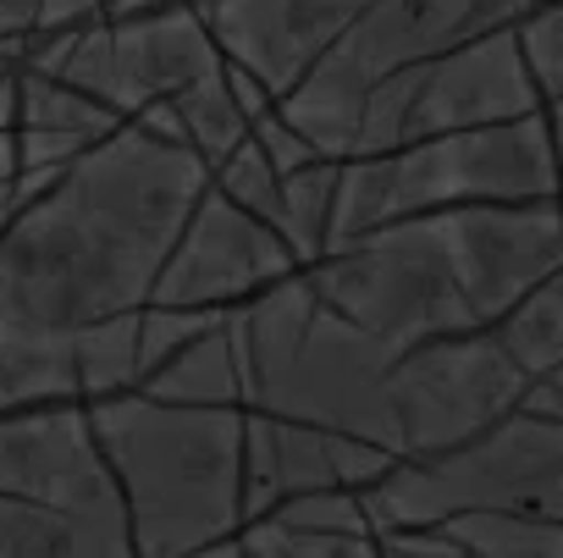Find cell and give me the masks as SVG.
<instances>
[{
  "instance_id": "obj_1",
  "label": "cell",
  "mask_w": 563,
  "mask_h": 558,
  "mask_svg": "<svg viewBox=\"0 0 563 558\" xmlns=\"http://www.w3.org/2000/svg\"><path fill=\"white\" fill-rule=\"evenodd\" d=\"M205 183L194 144L128 117L0 221V327L73 332L139 316Z\"/></svg>"
},
{
  "instance_id": "obj_19",
  "label": "cell",
  "mask_w": 563,
  "mask_h": 558,
  "mask_svg": "<svg viewBox=\"0 0 563 558\" xmlns=\"http://www.w3.org/2000/svg\"><path fill=\"white\" fill-rule=\"evenodd\" d=\"M139 387L155 393V398H172V404H243V376H238V354H232L227 321H216L210 332L183 343Z\"/></svg>"
},
{
  "instance_id": "obj_18",
  "label": "cell",
  "mask_w": 563,
  "mask_h": 558,
  "mask_svg": "<svg viewBox=\"0 0 563 558\" xmlns=\"http://www.w3.org/2000/svg\"><path fill=\"white\" fill-rule=\"evenodd\" d=\"M18 558H139L122 492L89 508H51V503L23 497Z\"/></svg>"
},
{
  "instance_id": "obj_6",
  "label": "cell",
  "mask_w": 563,
  "mask_h": 558,
  "mask_svg": "<svg viewBox=\"0 0 563 558\" xmlns=\"http://www.w3.org/2000/svg\"><path fill=\"white\" fill-rule=\"evenodd\" d=\"M305 271L332 310H343L354 327L382 338L393 354H404L426 338H442V332L481 327L459 288V276H453L442 210L382 221V227L327 249Z\"/></svg>"
},
{
  "instance_id": "obj_4",
  "label": "cell",
  "mask_w": 563,
  "mask_h": 558,
  "mask_svg": "<svg viewBox=\"0 0 563 558\" xmlns=\"http://www.w3.org/2000/svg\"><path fill=\"white\" fill-rule=\"evenodd\" d=\"M552 194H563V172L541 111L415 139L398 150H365L343 161L332 249L398 216H431L453 205H514Z\"/></svg>"
},
{
  "instance_id": "obj_34",
  "label": "cell",
  "mask_w": 563,
  "mask_h": 558,
  "mask_svg": "<svg viewBox=\"0 0 563 558\" xmlns=\"http://www.w3.org/2000/svg\"><path fill=\"white\" fill-rule=\"evenodd\" d=\"M12 188H18V144L12 133H0V216L12 210Z\"/></svg>"
},
{
  "instance_id": "obj_3",
  "label": "cell",
  "mask_w": 563,
  "mask_h": 558,
  "mask_svg": "<svg viewBox=\"0 0 563 558\" xmlns=\"http://www.w3.org/2000/svg\"><path fill=\"white\" fill-rule=\"evenodd\" d=\"M227 332L243 376V409L310 420L338 437L404 453L387 404V371L398 354L332 310L305 265L232 305Z\"/></svg>"
},
{
  "instance_id": "obj_5",
  "label": "cell",
  "mask_w": 563,
  "mask_h": 558,
  "mask_svg": "<svg viewBox=\"0 0 563 558\" xmlns=\"http://www.w3.org/2000/svg\"><path fill=\"white\" fill-rule=\"evenodd\" d=\"M365 514L371 530L442 525L453 514L563 519V420L508 409L459 448L393 459V470L365 486Z\"/></svg>"
},
{
  "instance_id": "obj_29",
  "label": "cell",
  "mask_w": 563,
  "mask_h": 558,
  "mask_svg": "<svg viewBox=\"0 0 563 558\" xmlns=\"http://www.w3.org/2000/svg\"><path fill=\"white\" fill-rule=\"evenodd\" d=\"M254 144L271 155V166H276L282 177L299 172L305 161H316V144H310L288 117H282V106H271V111H260V117H254Z\"/></svg>"
},
{
  "instance_id": "obj_25",
  "label": "cell",
  "mask_w": 563,
  "mask_h": 558,
  "mask_svg": "<svg viewBox=\"0 0 563 558\" xmlns=\"http://www.w3.org/2000/svg\"><path fill=\"white\" fill-rule=\"evenodd\" d=\"M210 183H216L232 205H243V210H254L260 221L276 227V210H282V172H276L271 155L254 144V133H249L227 161L210 166Z\"/></svg>"
},
{
  "instance_id": "obj_33",
  "label": "cell",
  "mask_w": 563,
  "mask_h": 558,
  "mask_svg": "<svg viewBox=\"0 0 563 558\" xmlns=\"http://www.w3.org/2000/svg\"><path fill=\"white\" fill-rule=\"evenodd\" d=\"M18 56L0 51V133H12V111H18Z\"/></svg>"
},
{
  "instance_id": "obj_36",
  "label": "cell",
  "mask_w": 563,
  "mask_h": 558,
  "mask_svg": "<svg viewBox=\"0 0 563 558\" xmlns=\"http://www.w3.org/2000/svg\"><path fill=\"white\" fill-rule=\"evenodd\" d=\"M558 205H563V194H558Z\"/></svg>"
},
{
  "instance_id": "obj_7",
  "label": "cell",
  "mask_w": 563,
  "mask_h": 558,
  "mask_svg": "<svg viewBox=\"0 0 563 558\" xmlns=\"http://www.w3.org/2000/svg\"><path fill=\"white\" fill-rule=\"evenodd\" d=\"M23 67L67 78V84L100 95L111 111L139 117V111L183 95L205 73H216L221 45H216V34L194 0H177V7L139 12V18L100 12L84 29L34 34L23 51Z\"/></svg>"
},
{
  "instance_id": "obj_13",
  "label": "cell",
  "mask_w": 563,
  "mask_h": 558,
  "mask_svg": "<svg viewBox=\"0 0 563 558\" xmlns=\"http://www.w3.org/2000/svg\"><path fill=\"white\" fill-rule=\"evenodd\" d=\"M393 459L398 453L376 442L338 437L310 420L243 409V525L316 486H371L393 470Z\"/></svg>"
},
{
  "instance_id": "obj_9",
  "label": "cell",
  "mask_w": 563,
  "mask_h": 558,
  "mask_svg": "<svg viewBox=\"0 0 563 558\" xmlns=\"http://www.w3.org/2000/svg\"><path fill=\"white\" fill-rule=\"evenodd\" d=\"M525 387H530L525 365L497 343L492 327L442 332L404 349L387 371V404L404 448L398 459L442 453L481 437L508 409H519Z\"/></svg>"
},
{
  "instance_id": "obj_12",
  "label": "cell",
  "mask_w": 563,
  "mask_h": 558,
  "mask_svg": "<svg viewBox=\"0 0 563 558\" xmlns=\"http://www.w3.org/2000/svg\"><path fill=\"white\" fill-rule=\"evenodd\" d=\"M122 387H139V316H111L73 332L0 327V415L95 404Z\"/></svg>"
},
{
  "instance_id": "obj_30",
  "label": "cell",
  "mask_w": 563,
  "mask_h": 558,
  "mask_svg": "<svg viewBox=\"0 0 563 558\" xmlns=\"http://www.w3.org/2000/svg\"><path fill=\"white\" fill-rule=\"evenodd\" d=\"M382 541V558H470L442 525H393V530H376Z\"/></svg>"
},
{
  "instance_id": "obj_11",
  "label": "cell",
  "mask_w": 563,
  "mask_h": 558,
  "mask_svg": "<svg viewBox=\"0 0 563 558\" xmlns=\"http://www.w3.org/2000/svg\"><path fill=\"white\" fill-rule=\"evenodd\" d=\"M453 276L481 327L503 321L530 299L552 271H563V205L514 199V205H453L442 210Z\"/></svg>"
},
{
  "instance_id": "obj_15",
  "label": "cell",
  "mask_w": 563,
  "mask_h": 558,
  "mask_svg": "<svg viewBox=\"0 0 563 558\" xmlns=\"http://www.w3.org/2000/svg\"><path fill=\"white\" fill-rule=\"evenodd\" d=\"M0 492L51 508H89L117 497V475L95 442L89 404H40L0 415Z\"/></svg>"
},
{
  "instance_id": "obj_10",
  "label": "cell",
  "mask_w": 563,
  "mask_h": 558,
  "mask_svg": "<svg viewBox=\"0 0 563 558\" xmlns=\"http://www.w3.org/2000/svg\"><path fill=\"white\" fill-rule=\"evenodd\" d=\"M288 271H299V254L288 249V238L271 221H260L254 210L232 205L216 183H205L194 216L183 221V232L161 265V283H155L150 305L232 310Z\"/></svg>"
},
{
  "instance_id": "obj_16",
  "label": "cell",
  "mask_w": 563,
  "mask_h": 558,
  "mask_svg": "<svg viewBox=\"0 0 563 558\" xmlns=\"http://www.w3.org/2000/svg\"><path fill=\"white\" fill-rule=\"evenodd\" d=\"M530 7H541V0H376L338 40V51L371 84H382L387 73H398L409 62H431L475 34L519 23Z\"/></svg>"
},
{
  "instance_id": "obj_26",
  "label": "cell",
  "mask_w": 563,
  "mask_h": 558,
  "mask_svg": "<svg viewBox=\"0 0 563 558\" xmlns=\"http://www.w3.org/2000/svg\"><path fill=\"white\" fill-rule=\"evenodd\" d=\"M519 51H525L541 106H558L563 100V0H541V7L519 18Z\"/></svg>"
},
{
  "instance_id": "obj_14",
  "label": "cell",
  "mask_w": 563,
  "mask_h": 558,
  "mask_svg": "<svg viewBox=\"0 0 563 558\" xmlns=\"http://www.w3.org/2000/svg\"><path fill=\"white\" fill-rule=\"evenodd\" d=\"M227 62L249 67L276 100L288 95L376 0H194Z\"/></svg>"
},
{
  "instance_id": "obj_17",
  "label": "cell",
  "mask_w": 563,
  "mask_h": 558,
  "mask_svg": "<svg viewBox=\"0 0 563 558\" xmlns=\"http://www.w3.org/2000/svg\"><path fill=\"white\" fill-rule=\"evenodd\" d=\"M128 117L111 111L100 95L18 67V111H12V144H18V172L29 166H67L100 139H111Z\"/></svg>"
},
{
  "instance_id": "obj_24",
  "label": "cell",
  "mask_w": 563,
  "mask_h": 558,
  "mask_svg": "<svg viewBox=\"0 0 563 558\" xmlns=\"http://www.w3.org/2000/svg\"><path fill=\"white\" fill-rule=\"evenodd\" d=\"M243 541L254 558H382L376 530H294L276 519H249Z\"/></svg>"
},
{
  "instance_id": "obj_28",
  "label": "cell",
  "mask_w": 563,
  "mask_h": 558,
  "mask_svg": "<svg viewBox=\"0 0 563 558\" xmlns=\"http://www.w3.org/2000/svg\"><path fill=\"white\" fill-rule=\"evenodd\" d=\"M265 519L294 525V530H371L365 486H316V492H299L288 503H276Z\"/></svg>"
},
{
  "instance_id": "obj_23",
  "label": "cell",
  "mask_w": 563,
  "mask_h": 558,
  "mask_svg": "<svg viewBox=\"0 0 563 558\" xmlns=\"http://www.w3.org/2000/svg\"><path fill=\"white\" fill-rule=\"evenodd\" d=\"M442 530L470 558H563V519L536 514H453Z\"/></svg>"
},
{
  "instance_id": "obj_35",
  "label": "cell",
  "mask_w": 563,
  "mask_h": 558,
  "mask_svg": "<svg viewBox=\"0 0 563 558\" xmlns=\"http://www.w3.org/2000/svg\"><path fill=\"white\" fill-rule=\"evenodd\" d=\"M7 216H12V210H7ZM7 216H0V221H7Z\"/></svg>"
},
{
  "instance_id": "obj_21",
  "label": "cell",
  "mask_w": 563,
  "mask_h": 558,
  "mask_svg": "<svg viewBox=\"0 0 563 558\" xmlns=\"http://www.w3.org/2000/svg\"><path fill=\"white\" fill-rule=\"evenodd\" d=\"M166 106H172V117H177L183 144H194L205 166L227 161V155L254 133L249 111L238 106V95H232V84H227V56H221L216 73H205L199 84H188L183 95H172Z\"/></svg>"
},
{
  "instance_id": "obj_22",
  "label": "cell",
  "mask_w": 563,
  "mask_h": 558,
  "mask_svg": "<svg viewBox=\"0 0 563 558\" xmlns=\"http://www.w3.org/2000/svg\"><path fill=\"white\" fill-rule=\"evenodd\" d=\"M492 332L525 365V376L558 371L563 365V271H552L530 299H519L503 321H492Z\"/></svg>"
},
{
  "instance_id": "obj_32",
  "label": "cell",
  "mask_w": 563,
  "mask_h": 558,
  "mask_svg": "<svg viewBox=\"0 0 563 558\" xmlns=\"http://www.w3.org/2000/svg\"><path fill=\"white\" fill-rule=\"evenodd\" d=\"M519 409H530V415H547V420H563V365H558V371H541V376H530V387H525Z\"/></svg>"
},
{
  "instance_id": "obj_20",
  "label": "cell",
  "mask_w": 563,
  "mask_h": 558,
  "mask_svg": "<svg viewBox=\"0 0 563 558\" xmlns=\"http://www.w3.org/2000/svg\"><path fill=\"white\" fill-rule=\"evenodd\" d=\"M338 177L343 161L316 155L299 172L282 177V210H276V232L288 238V249L299 254V265H316L332 249V210H338Z\"/></svg>"
},
{
  "instance_id": "obj_8",
  "label": "cell",
  "mask_w": 563,
  "mask_h": 558,
  "mask_svg": "<svg viewBox=\"0 0 563 558\" xmlns=\"http://www.w3.org/2000/svg\"><path fill=\"white\" fill-rule=\"evenodd\" d=\"M530 111H541V95H536L525 51H519V23H508V29L475 34L431 62H409V67L387 73L365 100L354 155L398 150L415 139L464 133V128H486V122H508V117H530Z\"/></svg>"
},
{
  "instance_id": "obj_27",
  "label": "cell",
  "mask_w": 563,
  "mask_h": 558,
  "mask_svg": "<svg viewBox=\"0 0 563 558\" xmlns=\"http://www.w3.org/2000/svg\"><path fill=\"white\" fill-rule=\"evenodd\" d=\"M232 310H183V305H144L139 310V382L166 365L183 343H194L199 332H210L216 321H227Z\"/></svg>"
},
{
  "instance_id": "obj_2",
  "label": "cell",
  "mask_w": 563,
  "mask_h": 558,
  "mask_svg": "<svg viewBox=\"0 0 563 558\" xmlns=\"http://www.w3.org/2000/svg\"><path fill=\"white\" fill-rule=\"evenodd\" d=\"M139 558H188L243 530V404H172L122 387L89 404Z\"/></svg>"
},
{
  "instance_id": "obj_31",
  "label": "cell",
  "mask_w": 563,
  "mask_h": 558,
  "mask_svg": "<svg viewBox=\"0 0 563 558\" xmlns=\"http://www.w3.org/2000/svg\"><path fill=\"white\" fill-rule=\"evenodd\" d=\"M106 12V0H40V34H62V29H84Z\"/></svg>"
}]
</instances>
